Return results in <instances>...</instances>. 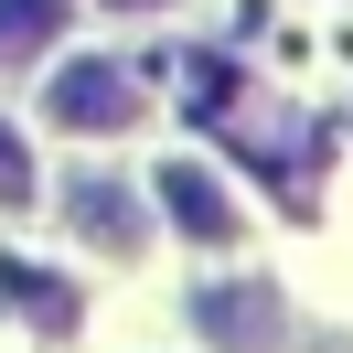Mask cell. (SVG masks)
<instances>
[{"mask_svg":"<svg viewBox=\"0 0 353 353\" xmlns=\"http://www.w3.org/2000/svg\"><path fill=\"white\" fill-rule=\"evenodd\" d=\"M43 108H54V129H129V118H139V86L118 65H65Z\"/></svg>","mask_w":353,"mask_h":353,"instance_id":"obj_1","label":"cell"},{"mask_svg":"<svg viewBox=\"0 0 353 353\" xmlns=\"http://www.w3.org/2000/svg\"><path fill=\"white\" fill-rule=\"evenodd\" d=\"M172 214L193 225V236H236V203H225L203 172H172Z\"/></svg>","mask_w":353,"mask_h":353,"instance_id":"obj_5","label":"cell"},{"mask_svg":"<svg viewBox=\"0 0 353 353\" xmlns=\"http://www.w3.org/2000/svg\"><path fill=\"white\" fill-rule=\"evenodd\" d=\"M0 203H32V150L0 129Z\"/></svg>","mask_w":353,"mask_h":353,"instance_id":"obj_6","label":"cell"},{"mask_svg":"<svg viewBox=\"0 0 353 353\" xmlns=\"http://www.w3.org/2000/svg\"><path fill=\"white\" fill-rule=\"evenodd\" d=\"M118 11H161V0H118Z\"/></svg>","mask_w":353,"mask_h":353,"instance_id":"obj_7","label":"cell"},{"mask_svg":"<svg viewBox=\"0 0 353 353\" xmlns=\"http://www.w3.org/2000/svg\"><path fill=\"white\" fill-rule=\"evenodd\" d=\"M75 225H86L97 246H139V225H150V214H139V203H129V182H108V172H86V182H75Z\"/></svg>","mask_w":353,"mask_h":353,"instance_id":"obj_3","label":"cell"},{"mask_svg":"<svg viewBox=\"0 0 353 353\" xmlns=\"http://www.w3.org/2000/svg\"><path fill=\"white\" fill-rule=\"evenodd\" d=\"M65 32V0H0V65H22Z\"/></svg>","mask_w":353,"mask_h":353,"instance_id":"obj_4","label":"cell"},{"mask_svg":"<svg viewBox=\"0 0 353 353\" xmlns=\"http://www.w3.org/2000/svg\"><path fill=\"white\" fill-rule=\"evenodd\" d=\"M203 332H236V353H279V300L268 289H203Z\"/></svg>","mask_w":353,"mask_h":353,"instance_id":"obj_2","label":"cell"}]
</instances>
